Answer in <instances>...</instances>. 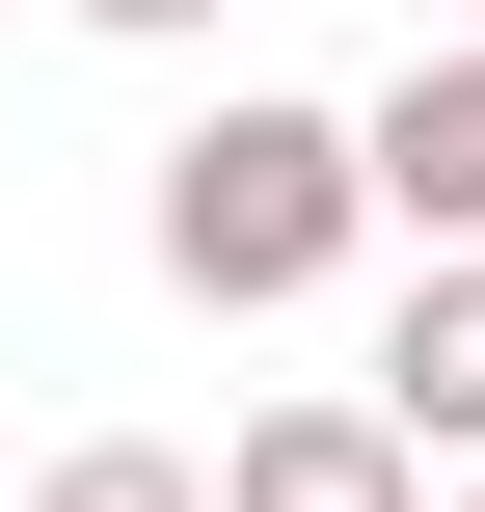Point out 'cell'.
Returning <instances> with one entry per match:
<instances>
[{"mask_svg":"<svg viewBox=\"0 0 485 512\" xmlns=\"http://www.w3.org/2000/svg\"><path fill=\"white\" fill-rule=\"evenodd\" d=\"M378 243V162H351V108H216V135H162V297H216V324H270V297H324Z\"/></svg>","mask_w":485,"mask_h":512,"instance_id":"1","label":"cell"},{"mask_svg":"<svg viewBox=\"0 0 485 512\" xmlns=\"http://www.w3.org/2000/svg\"><path fill=\"white\" fill-rule=\"evenodd\" d=\"M351 162H378V216H405L432 270H485V54H405V81L351 108Z\"/></svg>","mask_w":485,"mask_h":512,"instance_id":"2","label":"cell"},{"mask_svg":"<svg viewBox=\"0 0 485 512\" xmlns=\"http://www.w3.org/2000/svg\"><path fill=\"white\" fill-rule=\"evenodd\" d=\"M216 512H432V459L324 378V405H243V432H216Z\"/></svg>","mask_w":485,"mask_h":512,"instance_id":"3","label":"cell"},{"mask_svg":"<svg viewBox=\"0 0 485 512\" xmlns=\"http://www.w3.org/2000/svg\"><path fill=\"white\" fill-rule=\"evenodd\" d=\"M405 459H459L485 486V270H405V324H378V378H351Z\"/></svg>","mask_w":485,"mask_h":512,"instance_id":"4","label":"cell"},{"mask_svg":"<svg viewBox=\"0 0 485 512\" xmlns=\"http://www.w3.org/2000/svg\"><path fill=\"white\" fill-rule=\"evenodd\" d=\"M27 512H216V459H162V432H81V459H54Z\"/></svg>","mask_w":485,"mask_h":512,"instance_id":"5","label":"cell"},{"mask_svg":"<svg viewBox=\"0 0 485 512\" xmlns=\"http://www.w3.org/2000/svg\"><path fill=\"white\" fill-rule=\"evenodd\" d=\"M81 27H135V54H189V27H216V0H81Z\"/></svg>","mask_w":485,"mask_h":512,"instance_id":"6","label":"cell"},{"mask_svg":"<svg viewBox=\"0 0 485 512\" xmlns=\"http://www.w3.org/2000/svg\"><path fill=\"white\" fill-rule=\"evenodd\" d=\"M405 27H432V54H485V0H405Z\"/></svg>","mask_w":485,"mask_h":512,"instance_id":"7","label":"cell"},{"mask_svg":"<svg viewBox=\"0 0 485 512\" xmlns=\"http://www.w3.org/2000/svg\"><path fill=\"white\" fill-rule=\"evenodd\" d=\"M459 512H485V486H459Z\"/></svg>","mask_w":485,"mask_h":512,"instance_id":"8","label":"cell"}]
</instances>
